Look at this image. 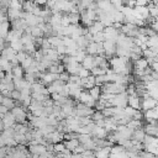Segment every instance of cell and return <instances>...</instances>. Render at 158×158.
<instances>
[{"label":"cell","mask_w":158,"mask_h":158,"mask_svg":"<svg viewBox=\"0 0 158 158\" xmlns=\"http://www.w3.org/2000/svg\"><path fill=\"white\" fill-rule=\"evenodd\" d=\"M144 133L148 135V136H153V137H157V125H149L147 123V126L144 127Z\"/></svg>","instance_id":"obj_11"},{"label":"cell","mask_w":158,"mask_h":158,"mask_svg":"<svg viewBox=\"0 0 158 158\" xmlns=\"http://www.w3.org/2000/svg\"><path fill=\"white\" fill-rule=\"evenodd\" d=\"M89 72H90V74H91V75H94V77H98V75H102V74H105V70H104V69H101V68H99V67H94V68H91Z\"/></svg>","instance_id":"obj_25"},{"label":"cell","mask_w":158,"mask_h":158,"mask_svg":"<svg viewBox=\"0 0 158 158\" xmlns=\"http://www.w3.org/2000/svg\"><path fill=\"white\" fill-rule=\"evenodd\" d=\"M93 86H95V77L94 75H89L88 78H86V80H85V84L81 86V89H91Z\"/></svg>","instance_id":"obj_14"},{"label":"cell","mask_w":158,"mask_h":158,"mask_svg":"<svg viewBox=\"0 0 158 158\" xmlns=\"http://www.w3.org/2000/svg\"><path fill=\"white\" fill-rule=\"evenodd\" d=\"M10 47L17 53V52H21L22 51V43L20 41H15V42H11L10 43Z\"/></svg>","instance_id":"obj_24"},{"label":"cell","mask_w":158,"mask_h":158,"mask_svg":"<svg viewBox=\"0 0 158 158\" xmlns=\"http://www.w3.org/2000/svg\"><path fill=\"white\" fill-rule=\"evenodd\" d=\"M26 57H27V54H26L23 51H21V52H17V53H16V59L19 60V63H21Z\"/></svg>","instance_id":"obj_31"},{"label":"cell","mask_w":158,"mask_h":158,"mask_svg":"<svg viewBox=\"0 0 158 158\" xmlns=\"http://www.w3.org/2000/svg\"><path fill=\"white\" fill-rule=\"evenodd\" d=\"M1 105H4L5 107H7L9 110H11V109H14V107L16 106V102H15L11 98H2V102H1Z\"/></svg>","instance_id":"obj_18"},{"label":"cell","mask_w":158,"mask_h":158,"mask_svg":"<svg viewBox=\"0 0 158 158\" xmlns=\"http://www.w3.org/2000/svg\"><path fill=\"white\" fill-rule=\"evenodd\" d=\"M2 98H4V96L0 94V105H1V102H2Z\"/></svg>","instance_id":"obj_35"},{"label":"cell","mask_w":158,"mask_h":158,"mask_svg":"<svg viewBox=\"0 0 158 158\" xmlns=\"http://www.w3.org/2000/svg\"><path fill=\"white\" fill-rule=\"evenodd\" d=\"M104 40H105L104 32H98V33L93 35V42H95V43H101V42H104Z\"/></svg>","instance_id":"obj_23"},{"label":"cell","mask_w":158,"mask_h":158,"mask_svg":"<svg viewBox=\"0 0 158 158\" xmlns=\"http://www.w3.org/2000/svg\"><path fill=\"white\" fill-rule=\"evenodd\" d=\"M36 5H38V6H43V5H46V2H47V0H32Z\"/></svg>","instance_id":"obj_33"},{"label":"cell","mask_w":158,"mask_h":158,"mask_svg":"<svg viewBox=\"0 0 158 158\" xmlns=\"http://www.w3.org/2000/svg\"><path fill=\"white\" fill-rule=\"evenodd\" d=\"M11 74H12L14 78L21 79V78H23V69L20 67V64H19V65H15V67H12V69H11Z\"/></svg>","instance_id":"obj_12"},{"label":"cell","mask_w":158,"mask_h":158,"mask_svg":"<svg viewBox=\"0 0 158 158\" xmlns=\"http://www.w3.org/2000/svg\"><path fill=\"white\" fill-rule=\"evenodd\" d=\"M151 0H135L136 6H147Z\"/></svg>","instance_id":"obj_32"},{"label":"cell","mask_w":158,"mask_h":158,"mask_svg":"<svg viewBox=\"0 0 158 158\" xmlns=\"http://www.w3.org/2000/svg\"><path fill=\"white\" fill-rule=\"evenodd\" d=\"M133 65H135V69H142L143 70V69H146L148 67V63H147L146 58L141 57V58H138L137 60L133 62Z\"/></svg>","instance_id":"obj_7"},{"label":"cell","mask_w":158,"mask_h":158,"mask_svg":"<svg viewBox=\"0 0 158 158\" xmlns=\"http://www.w3.org/2000/svg\"><path fill=\"white\" fill-rule=\"evenodd\" d=\"M31 36L33 38H38V37H43V31L41 28H38L37 26L31 27Z\"/></svg>","instance_id":"obj_20"},{"label":"cell","mask_w":158,"mask_h":158,"mask_svg":"<svg viewBox=\"0 0 158 158\" xmlns=\"http://www.w3.org/2000/svg\"><path fill=\"white\" fill-rule=\"evenodd\" d=\"M35 6H36V4H35L32 0H23V1H22V10H23L25 12H30V14H31Z\"/></svg>","instance_id":"obj_9"},{"label":"cell","mask_w":158,"mask_h":158,"mask_svg":"<svg viewBox=\"0 0 158 158\" xmlns=\"http://www.w3.org/2000/svg\"><path fill=\"white\" fill-rule=\"evenodd\" d=\"M32 62H33V58H32L31 56H27V57L20 63V67H21L22 69H27V68L32 64Z\"/></svg>","instance_id":"obj_21"},{"label":"cell","mask_w":158,"mask_h":158,"mask_svg":"<svg viewBox=\"0 0 158 158\" xmlns=\"http://www.w3.org/2000/svg\"><path fill=\"white\" fill-rule=\"evenodd\" d=\"M68 25H70V23H69V20H68V17H67V14H64V15L62 16V19H60V26H62V27H67Z\"/></svg>","instance_id":"obj_30"},{"label":"cell","mask_w":158,"mask_h":158,"mask_svg":"<svg viewBox=\"0 0 158 158\" xmlns=\"http://www.w3.org/2000/svg\"><path fill=\"white\" fill-rule=\"evenodd\" d=\"M7 111H9V109H7V107H5L4 105H0V114L5 115V114H6Z\"/></svg>","instance_id":"obj_34"},{"label":"cell","mask_w":158,"mask_h":158,"mask_svg":"<svg viewBox=\"0 0 158 158\" xmlns=\"http://www.w3.org/2000/svg\"><path fill=\"white\" fill-rule=\"evenodd\" d=\"M143 112V118H151V120H157L158 117V112H157V107H153V109H149V110H146V111H142Z\"/></svg>","instance_id":"obj_5"},{"label":"cell","mask_w":158,"mask_h":158,"mask_svg":"<svg viewBox=\"0 0 158 158\" xmlns=\"http://www.w3.org/2000/svg\"><path fill=\"white\" fill-rule=\"evenodd\" d=\"M80 65H81L84 69H88V70H90L91 68H94V56L86 54V56L84 57V59L81 60Z\"/></svg>","instance_id":"obj_4"},{"label":"cell","mask_w":158,"mask_h":158,"mask_svg":"<svg viewBox=\"0 0 158 158\" xmlns=\"http://www.w3.org/2000/svg\"><path fill=\"white\" fill-rule=\"evenodd\" d=\"M10 98L14 100V101H20V91L19 90H12L11 93H10Z\"/></svg>","instance_id":"obj_28"},{"label":"cell","mask_w":158,"mask_h":158,"mask_svg":"<svg viewBox=\"0 0 158 158\" xmlns=\"http://www.w3.org/2000/svg\"><path fill=\"white\" fill-rule=\"evenodd\" d=\"M89 95L91 96V99H94L95 101L99 99V96H100V94H101V89H100V86H93L91 89H89Z\"/></svg>","instance_id":"obj_13"},{"label":"cell","mask_w":158,"mask_h":158,"mask_svg":"<svg viewBox=\"0 0 158 158\" xmlns=\"http://www.w3.org/2000/svg\"><path fill=\"white\" fill-rule=\"evenodd\" d=\"M85 52H86V54H89V56H96V52H98V43L90 42V43L86 46Z\"/></svg>","instance_id":"obj_10"},{"label":"cell","mask_w":158,"mask_h":158,"mask_svg":"<svg viewBox=\"0 0 158 158\" xmlns=\"http://www.w3.org/2000/svg\"><path fill=\"white\" fill-rule=\"evenodd\" d=\"M67 17H68L70 25H79V22H80V15L78 12H68Z\"/></svg>","instance_id":"obj_6"},{"label":"cell","mask_w":158,"mask_h":158,"mask_svg":"<svg viewBox=\"0 0 158 158\" xmlns=\"http://www.w3.org/2000/svg\"><path fill=\"white\" fill-rule=\"evenodd\" d=\"M146 46H147L148 48H151V47H158V40H157V35L151 36V37H147Z\"/></svg>","instance_id":"obj_16"},{"label":"cell","mask_w":158,"mask_h":158,"mask_svg":"<svg viewBox=\"0 0 158 158\" xmlns=\"http://www.w3.org/2000/svg\"><path fill=\"white\" fill-rule=\"evenodd\" d=\"M48 98V95H43L41 93H31V100L37 101V102H42L43 100H46Z\"/></svg>","instance_id":"obj_17"},{"label":"cell","mask_w":158,"mask_h":158,"mask_svg":"<svg viewBox=\"0 0 158 158\" xmlns=\"http://www.w3.org/2000/svg\"><path fill=\"white\" fill-rule=\"evenodd\" d=\"M2 123H4V127L5 128H7V127H12L15 123H16V121H15V117H14V115L10 112V111H7L5 115H4V117H2Z\"/></svg>","instance_id":"obj_3"},{"label":"cell","mask_w":158,"mask_h":158,"mask_svg":"<svg viewBox=\"0 0 158 158\" xmlns=\"http://www.w3.org/2000/svg\"><path fill=\"white\" fill-rule=\"evenodd\" d=\"M22 1L23 0H10L9 1V9L22 10Z\"/></svg>","instance_id":"obj_15"},{"label":"cell","mask_w":158,"mask_h":158,"mask_svg":"<svg viewBox=\"0 0 158 158\" xmlns=\"http://www.w3.org/2000/svg\"><path fill=\"white\" fill-rule=\"evenodd\" d=\"M79 144V141L78 139H69V141H65L64 142V147L67 149H69L70 152H73V149Z\"/></svg>","instance_id":"obj_19"},{"label":"cell","mask_w":158,"mask_h":158,"mask_svg":"<svg viewBox=\"0 0 158 158\" xmlns=\"http://www.w3.org/2000/svg\"><path fill=\"white\" fill-rule=\"evenodd\" d=\"M47 40H48V42H49V44H51L52 48H56V47L63 44L62 43V37H59V36H51Z\"/></svg>","instance_id":"obj_8"},{"label":"cell","mask_w":158,"mask_h":158,"mask_svg":"<svg viewBox=\"0 0 158 158\" xmlns=\"http://www.w3.org/2000/svg\"><path fill=\"white\" fill-rule=\"evenodd\" d=\"M64 149H65V147H64V143H62V142L53 144V151L57 152V153H62Z\"/></svg>","instance_id":"obj_27"},{"label":"cell","mask_w":158,"mask_h":158,"mask_svg":"<svg viewBox=\"0 0 158 158\" xmlns=\"http://www.w3.org/2000/svg\"><path fill=\"white\" fill-rule=\"evenodd\" d=\"M80 79H83V78H88L89 75H90V72L88 70V69H84L83 67H80V69L78 70V74H77Z\"/></svg>","instance_id":"obj_26"},{"label":"cell","mask_w":158,"mask_h":158,"mask_svg":"<svg viewBox=\"0 0 158 158\" xmlns=\"http://www.w3.org/2000/svg\"><path fill=\"white\" fill-rule=\"evenodd\" d=\"M59 80H62L63 83H68V80H69V74L64 70V72H62V73H59Z\"/></svg>","instance_id":"obj_29"},{"label":"cell","mask_w":158,"mask_h":158,"mask_svg":"<svg viewBox=\"0 0 158 158\" xmlns=\"http://www.w3.org/2000/svg\"><path fill=\"white\" fill-rule=\"evenodd\" d=\"M153 107H157V100L151 99L148 96L141 98V110L142 111H146V110H149Z\"/></svg>","instance_id":"obj_1"},{"label":"cell","mask_w":158,"mask_h":158,"mask_svg":"<svg viewBox=\"0 0 158 158\" xmlns=\"http://www.w3.org/2000/svg\"><path fill=\"white\" fill-rule=\"evenodd\" d=\"M127 106L135 109V110H141V98L135 95H127Z\"/></svg>","instance_id":"obj_2"},{"label":"cell","mask_w":158,"mask_h":158,"mask_svg":"<svg viewBox=\"0 0 158 158\" xmlns=\"http://www.w3.org/2000/svg\"><path fill=\"white\" fill-rule=\"evenodd\" d=\"M90 98H91V96L89 95V93H88V91H83V90H81V93H80V95H79V98H78V100H79V102L85 104Z\"/></svg>","instance_id":"obj_22"}]
</instances>
